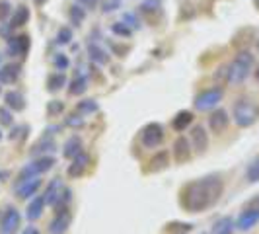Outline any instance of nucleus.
<instances>
[{
  "label": "nucleus",
  "instance_id": "obj_1",
  "mask_svg": "<svg viewBox=\"0 0 259 234\" xmlns=\"http://www.w3.org/2000/svg\"><path fill=\"white\" fill-rule=\"evenodd\" d=\"M222 191H224V183L219 176L199 178L182 189V205L189 213H201L212 207L221 199Z\"/></svg>",
  "mask_w": 259,
  "mask_h": 234
},
{
  "label": "nucleus",
  "instance_id": "obj_2",
  "mask_svg": "<svg viewBox=\"0 0 259 234\" xmlns=\"http://www.w3.org/2000/svg\"><path fill=\"white\" fill-rule=\"evenodd\" d=\"M253 55L244 49V51H240L236 57H234V61L228 65L230 68V76H228V82L230 84H242L244 80H246L249 74H251V70H253Z\"/></svg>",
  "mask_w": 259,
  "mask_h": 234
},
{
  "label": "nucleus",
  "instance_id": "obj_3",
  "mask_svg": "<svg viewBox=\"0 0 259 234\" xmlns=\"http://www.w3.org/2000/svg\"><path fill=\"white\" fill-rule=\"evenodd\" d=\"M232 117H234V123L242 129L246 127H251L259 117V105L253 104V100H247V98H240L236 100L232 109Z\"/></svg>",
  "mask_w": 259,
  "mask_h": 234
},
{
  "label": "nucleus",
  "instance_id": "obj_4",
  "mask_svg": "<svg viewBox=\"0 0 259 234\" xmlns=\"http://www.w3.org/2000/svg\"><path fill=\"white\" fill-rule=\"evenodd\" d=\"M55 166V158L53 156H39L37 160L29 162L27 166L22 168L20 176H18V182H26V180H31V178H37L39 174L43 172H49V170Z\"/></svg>",
  "mask_w": 259,
  "mask_h": 234
},
{
  "label": "nucleus",
  "instance_id": "obj_5",
  "mask_svg": "<svg viewBox=\"0 0 259 234\" xmlns=\"http://www.w3.org/2000/svg\"><path fill=\"white\" fill-rule=\"evenodd\" d=\"M224 98V90L222 88H208V90L201 92L195 98V107L199 111H207V109H214L217 105L222 102Z\"/></svg>",
  "mask_w": 259,
  "mask_h": 234
},
{
  "label": "nucleus",
  "instance_id": "obj_6",
  "mask_svg": "<svg viewBox=\"0 0 259 234\" xmlns=\"http://www.w3.org/2000/svg\"><path fill=\"white\" fill-rule=\"evenodd\" d=\"M164 141V129L160 123H148L143 131H141V143L146 148H156Z\"/></svg>",
  "mask_w": 259,
  "mask_h": 234
},
{
  "label": "nucleus",
  "instance_id": "obj_7",
  "mask_svg": "<svg viewBox=\"0 0 259 234\" xmlns=\"http://www.w3.org/2000/svg\"><path fill=\"white\" fill-rule=\"evenodd\" d=\"M257 222H259V211L257 209L246 207L242 213H240L238 221H236V228H238V230H242V232H247V230H251Z\"/></svg>",
  "mask_w": 259,
  "mask_h": 234
},
{
  "label": "nucleus",
  "instance_id": "obj_8",
  "mask_svg": "<svg viewBox=\"0 0 259 234\" xmlns=\"http://www.w3.org/2000/svg\"><path fill=\"white\" fill-rule=\"evenodd\" d=\"M20 226V213L14 207L6 209V213L0 219V234H14Z\"/></svg>",
  "mask_w": 259,
  "mask_h": 234
},
{
  "label": "nucleus",
  "instance_id": "obj_9",
  "mask_svg": "<svg viewBox=\"0 0 259 234\" xmlns=\"http://www.w3.org/2000/svg\"><path fill=\"white\" fill-rule=\"evenodd\" d=\"M228 125H230V117H228V111L222 109V107L214 109L210 113V117H208V127H210L212 133H217V135L222 133V131H226Z\"/></svg>",
  "mask_w": 259,
  "mask_h": 234
},
{
  "label": "nucleus",
  "instance_id": "obj_10",
  "mask_svg": "<svg viewBox=\"0 0 259 234\" xmlns=\"http://www.w3.org/2000/svg\"><path fill=\"white\" fill-rule=\"evenodd\" d=\"M70 222H72L70 213H68V211H59L57 217H55V219L51 221V224H49V232L65 234L66 230H68V226H70Z\"/></svg>",
  "mask_w": 259,
  "mask_h": 234
},
{
  "label": "nucleus",
  "instance_id": "obj_11",
  "mask_svg": "<svg viewBox=\"0 0 259 234\" xmlns=\"http://www.w3.org/2000/svg\"><path fill=\"white\" fill-rule=\"evenodd\" d=\"M65 191V187H63V182H61V178H55L49 182V185L45 187V203L47 205H57L59 203V199H61V195Z\"/></svg>",
  "mask_w": 259,
  "mask_h": 234
},
{
  "label": "nucleus",
  "instance_id": "obj_12",
  "mask_svg": "<svg viewBox=\"0 0 259 234\" xmlns=\"http://www.w3.org/2000/svg\"><path fill=\"white\" fill-rule=\"evenodd\" d=\"M191 144H193V148L197 152H205L208 148V135L205 127H201V125H195L193 129H191Z\"/></svg>",
  "mask_w": 259,
  "mask_h": 234
},
{
  "label": "nucleus",
  "instance_id": "obj_13",
  "mask_svg": "<svg viewBox=\"0 0 259 234\" xmlns=\"http://www.w3.org/2000/svg\"><path fill=\"white\" fill-rule=\"evenodd\" d=\"M29 49V37L27 35H16L8 41V53L16 57H24Z\"/></svg>",
  "mask_w": 259,
  "mask_h": 234
},
{
  "label": "nucleus",
  "instance_id": "obj_14",
  "mask_svg": "<svg viewBox=\"0 0 259 234\" xmlns=\"http://www.w3.org/2000/svg\"><path fill=\"white\" fill-rule=\"evenodd\" d=\"M88 164H90V156L86 154V152H80L78 156H74V160H72V164L68 168V176L70 178H80L86 172Z\"/></svg>",
  "mask_w": 259,
  "mask_h": 234
},
{
  "label": "nucleus",
  "instance_id": "obj_15",
  "mask_svg": "<svg viewBox=\"0 0 259 234\" xmlns=\"http://www.w3.org/2000/svg\"><path fill=\"white\" fill-rule=\"evenodd\" d=\"M45 197L43 195H37V197H33L29 203H27V209H26V217L27 221H37L39 217L43 215V209H45Z\"/></svg>",
  "mask_w": 259,
  "mask_h": 234
},
{
  "label": "nucleus",
  "instance_id": "obj_16",
  "mask_svg": "<svg viewBox=\"0 0 259 234\" xmlns=\"http://www.w3.org/2000/svg\"><path fill=\"white\" fill-rule=\"evenodd\" d=\"M39 187H41V180H39V178H31V180H26V182H22L18 185L16 195H18L20 199H29L31 195L37 193Z\"/></svg>",
  "mask_w": 259,
  "mask_h": 234
},
{
  "label": "nucleus",
  "instance_id": "obj_17",
  "mask_svg": "<svg viewBox=\"0 0 259 234\" xmlns=\"http://www.w3.org/2000/svg\"><path fill=\"white\" fill-rule=\"evenodd\" d=\"M174 156H176L178 162H185V160L191 158V143L185 137H180L174 143Z\"/></svg>",
  "mask_w": 259,
  "mask_h": 234
},
{
  "label": "nucleus",
  "instance_id": "obj_18",
  "mask_svg": "<svg viewBox=\"0 0 259 234\" xmlns=\"http://www.w3.org/2000/svg\"><path fill=\"white\" fill-rule=\"evenodd\" d=\"M20 72H22V66L20 65H4L0 68V84H14L18 78H20Z\"/></svg>",
  "mask_w": 259,
  "mask_h": 234
},
{
  "label": "nucleus",
  "instance_id": "obj_19",
  "mask_svg": "<svg viewBox=\"0 0 259 234\" xmlns=\"http://www.w3.org/2000/svg\"><path fill=\"white\" fill-rule=\"evenodd\" d=\"M6 107L8 109H12V111H22V109H26V98H24V94L22 92H8L6 94Z\"/></svg>",
  "mask_w": 259,
  "mask_h": 234
},
{
  "label": "nucleus",
  "instance_id": "obj_20",
  "mask_svg": "<svg viewBox=\"0 0 259 234\" xmlns=\"http://www.w3.org/2000/svg\"><path fill=\"white\" fill-rule=\"evenodd\" d=\"M88 90V76L84 74V72H78L74 80L70 82V88L68 92L72 94V96H80V94H84V92Z\"/></svg>",
  "mask_w": 259,
  "mask_h": 234
},
{
  "label": "nucleus",
  "instance_id": "obj_21",
  "mask_svg": "<svg viewBox=\"0 0 259 234\" xmlns=\"http://www.w3.org/2000/svg\"><path fill=\"white\" fill-rule=\"evenodd\" d=\"M191 123H193V113H191V111H180L178 115L174 117V121H171V127H174L176 131H180V133H182V131L187 129Z\"/></svg>",
  "mask_w": 259,
  "mask_h": 234
},
{
  "label": "nucleus",
  "instance_id": "obj_22",
  "mask_svg": "<svg viewBox=\"0 0 259 234\" xmlns=\"http://www.w3.org/2000/svg\"><path fill=\"white\" fill-rule=\"evenodd\" d=\"M234 228H236V222H234L232 217H222V219L214 222L212 234H232Z\"/></svg>",
  "mask_w": 259,
  "mask_h": 234
},
{
  "label": "nucleus",
  "instance_id": "obj_23",
  "mask_svg": "<svg viewBox=\"0 0 259 234\" xmlns=\"http://www.w3.org/2000/svg\"><path fill=\"white\" fill-rule=\"evenodd\" d=\"M63 86H66V76L63 70L53 72V74L47 76V90L49 92H59Z\"/></svg>",
  "mask_w": 259,
  "mask_h": 234
},
{
  "label": "nucleus",
  "instance_id": "obj_24",
  "mask_svg": "<svg viewBox=\"0 0 259 234\" xmlns=\"http://www.w3.org/2000/svg\"><path fill=\"white\" fill-rule=\"evenodd\" d=\"M82 152V141H80V137H70L68 141L65 143V150H63V154L66 156V158H74V156H78Z\"/></svg>",
  "mask_w": 259,
  "mask_h": 234
},
{
  "label": "nucleus",
  "instance_id": "obj_25",
  "mask_svg": "<svg viewBox=\"0 0 259 234\" xmlns=\"http://www.w3.org/2000/svg\"><path fill=\"white\" fill-rule=\"evenodd\" d=\"M29 20V10L27 6H18L12 14V20H10V26L12 27H22L24 24H27Z\"/></svg>",
  "mask_w": 259,
  "mask_h": 234
},
{
  "label": "nucleus",
  "instance_id": "obj_26",
  "mask_svg": "<svg viewBox=\"0 0 259 234\" xmlns=\"http://www.w3.org/2000/svg\"><path fill=\"white\" fill-rule=\"evenodd\" d=\"M168 164H169V154L162 150V152L154 154V158L150 160V170H152V172H158V170L168 168Z\"/></svg>",
  "mask_w": 259,
  "mask_h": 234
},
{
  "label": "nucleus",
  "instance_id": "obj_27",
  "mask_svg": "<svg viewBox=\"0 0 259 234\" xmlns=\"http://www.w3.org/2000/svg\"><path fill=\"white\" fill-rule=\"evenodd\" d=\"M96 111H98V102H94V100H82V102H78V105H76L78 115H92V113H96Z\"/></svg>",
  "mask_w": 259,
  "mask_h": 234
},
{
  "label": "nucleus",
  "instance_id": "obj_28",
  "mask_svg": "<svg viewBox=\"0 0 259 234\" xmlns=\"http://www.w3.org/2000/svg\"><path fill=\"white\" fill-rule=\"evenodd\" d=\"M88 51H90V59L92 61H96L98 65H104V63H107V53L100 47V45H92L90 43V47H88Z\"/></svg>",
  "mask_w": 259,
  "mask_h": 234
},
{
  "label": "nucleus",
  "instance_id": "obj_29",
  "mask_svg": "<svg viewBox=\"0 0 259 234\" xmlns=\"http://www.w3.org/2000/svg\"><path fill=\"white\" fill-rule=\"evenodd\" d=\"M246 178H247V182L249 183H255L259 182V156L247 166L246 170Z\"/></svg>",
  "mask_w": 259,
  "mask_h": 234
},
{
  "label": "nucleus",
  "instance_id": "obj_30",
  "mask_svg": "<svg viewBox=\"0 0 259 234\" xmlns=\"http://www.w3.org/2000/svg\"><path fill=\"white\" fill-rule=\"evenodd\" d=\"M84 18H86V12H84V8H80V6H74V8L70 10V20H72V24L80 26V24L84 22Z\"/></svg>",
  "mask_w": 259,
  "mask_h": 234
},
{
  "label": "nucleus",
  "instance_id": "obj_31",
  "mask_svg": "<svg viewBox=\"0 0 259 234\" xmlns=\"http://www.w3.org/2000/svg\"><path fill=\"white\" fill-rule=\"evenodd\" d=\"M70 39H72V31H70V27H61V29H59V33H57V41H59V43H63V45H66V43H70Z\"/></svg>",
  "mask_w": 259,
  "mask_h": 234
},
{
  "label": "nucleus",
  "instance_id": "obj_32",
  "mask_svg": "<svg viewBox=\"0 0 259 234\" xmlns=\"http://www.w3.org/2000/svg\"><path fill=\"white\" fill-rule=\"evenodd\" d=\"M63 109H65V104L59 102V100H51L49 105H47V113H49V115H57V113H61Z\"/></svg>",
  "mask_w": 259,
  "mask_h": 234
},
{
  "label": "nucleus",
  "instance_id": "obj_33",
  "mask_svg": "<svg viewBox=\"0 0 259 234\" xmlns=\"http://www.w3.org/2000/svg\"><path fill=\"white\" fill-rule=\"evenodd\" d=\"M168 230L171 234H182V232H189L191 230V224H182V222H176V224H169Z\"/></svg>",
  "mask_w": 259,
  "mask_h": 234
},
{
  "label": "nucleus",
  "instance_id": "obj_34",
  "mask_svg": "<svg viewBox=\"0 0 259 234\" xmlns=\"http://www.w3.org/2000/svg\"><path fill=\"white\" fill-rule=\"evenodd\" d=\"M10 12H12V4L8 0H0V22L6 20L10 16Z\"/></svg>",
  "mask_w": 259,
  "mask_h": 234
},
{
  "label": "nucleus",
  "instance_id": "obj_35",
  "mask_svg": "<svg viewBox=\"0 0 259 234\" xmlns=\"http://www.w3.org/2000/svg\"><path fill=\"white\" fill-rule=\"evenodd\" d=\"M53 63H55V66H57L59 70H65V68H68V59H66L65 55H57V57L53 59Z\"/></svg>",
  "mask_w": 259,
  "mask_h": 234
},
{
  "label": "nucleus",
  "instance_id": "obj_36",
  "mask_svg": "<svg viewBox=\"0 0 259 234\" xmlns=\"http://www.w3.org/2000/svg\"><path fill=\"white\" fill-rule=\"evenodd\" d=\"M111 29H113V33H117V35H125V37L131 35V27H127L125 24H123V26H121V24H113Z\"/></svg>",
  "mask_w": 259,
  "mask_h": 234
},
{
  "label": "nucleus",
  "instance_id": "obj_37",
  "mask_svg": "<svg viewBox=\"0 0 259 234\" xmlns=\"http://www.w3.org/2000/svg\"><path fill=\"white\" fill-rule=\"evenodd\" d=\"M0 123L12 125V115H10V109L8 107H0Z\"/></svg>",
  "mask_w": 259,
  "mask_h": 234
},
{
  "label": "nucleus",
  "instance_id": "obj_38",
  "mask_svg": "<svg viewBox=\"0 0 259 234\" xmlns=\"http://www.w3.org/2000/svg\"><path fill=\"white\" fill-rule=\"evenodd\" d=\"M141 8H143V12H152V10H158V8H160V0H146Z\"/></svg>",
  "mask_w": 259,
  "mask_h": 234
},
{
  "label": "nucleus",
  "instance_id": "obj_39",
  "mask_svg": "<svg viewBox=\"0 0 259 234\" xmlns=\"http://www.w3.org/2000/svg\"><path fill=\"white\" fill-rule=\"evenodd\" d=\"M66 125H70V127H82L84 125V119L74 113V115H70L66 119Z\"/></svg>",
  "mask_w": 259,
  "mask_h": 234
},
{
  "label": "nucleus",
  "instance_id": "obj_40",
  "mask_svg": "<svg viewBox=\"0 0 259 234\" xmlns=\"http://www.w3.org/2000/svg\"><path fill=\"white\" fill-rule=\"evenodd\" d=\"M84 8H96V4H98V0H78Z\"/></svg>",
  "mask_w": 259,
  "mask_h": 234
},
{
  "label": "nucleus",
  "instance_id": "obj_41",
  "mask_svg": "<svg viewBox=\"0 0 259 234\" xmlns=\"http://www.w3.org/2000/svg\"><path fill=\"white\" fill-rule=\"evenodd\" d=\"M246 207L257 209V211H259V195H255L253 199H249V201H247V205H246Z\"/></svg>",
  "mask_w": 259,
  "mask_h": 234
},
{
  "label": "nucleus",
  "instance_id": "obj_42",
  "mask_svg": "<svg viewBox=\"0 0 259 234\" xmlns=\"http://www.w3.org/2000/svg\"><path fill=\"white\" fill-rule=\"evenodd\" d=\"M22 234H39V230L35 228V226H27V228Z\"/></svg>",
  "mask_w": 259,
  "mask_h": 234
},
{
  "label": "nucleus",
  "instance_id": "obj_43",
  "mask_svg": "<svg viewBox=\"0 0 259 234\" xmlns=\"http://www.w3.org/2000/svg\"><path fill=\"white\" fill-rule=\"evenodd\" d=\"M253 76H255V80L259 82V65L255 66V70H253Z\"/></svg>",
  "mask_w": 259,
  "mask_h": 234
},
{
  "label": "nucleus",
  "instance_id": "obj_44",
  "mask_svg": "<svg viewBox=\"0 0 259 234\" xmlns=\"http://www.w3.org/2000/svg\"><path fill=\"white\" fill-rule=\"evenodd\" d=\"M255 51L259 53V39H257V41H255Z\"/></svg>",
  "mask_w": 259,
  "mask_h": 234
},
{
  "label": "nucleus",
  "instance_id": "obj_45",
  "mask_svg": "<svg viewBox=\"0 0 259 234\" xmlns=\"http://www.w3.org/2000/svg\"><path fill=\"white\" fill-rule=\"evenodd\" d=\"M253 4H255V6L259 8V0H253Z\"/></svg>",
  "mask_w": 259,
  "mask_h": 234
},
{
  "label": "nucleus",
  "instance_id": "obj_46",
  "mask_svg": "<svg viewBox=\"0 0 259 234\" xmlns=\"http://www.w3.org/2000/svg\"><path fill=\"white\" fill-rule=\"evenodd\" d=\"M0 139H2V133H0Z\"/></svg>",
  "mask_w": 259,
  "mask_h": 234
}]
</instances>
